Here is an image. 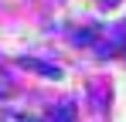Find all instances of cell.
Returning <instances> with one entry per match:
<instances>
[{
    "label": "cell",
    "instance_id": "obj_3",
    "mask_svg": "<svg viewBox=\"0 0 126 122\" xmlns=\"http://www.w3.org/2000/svg\"><path fill=\"white\" fill-rule=\"evenodd\" d=\"M0 122H38V119H27V115H17V112H3Z\"/></svg>",
    "mask_w": 126,
    "mask_h": 122
},
{
    "label": "cell",
    "instance_id": "obj_2",
    "mask_svg": "<svg viewBox=\"0 0 126 122\" xmlns=\"http://www.w3.org/2000/svg\"><path fill=\"white\" fill-rule=\"evenodd\" d=\"M72 119H75V109H72V102L58 105V112L51 115V122H72Z\"/></svg>",
    "mask_w": 126,
    "mask_h": 122
},
{
    "label": "cell",
    "instance_id": "obj_5",
    "mask_svg": "<svg viewBox=\"0 0 126 122\" xmlns=\"http://www.w3.org/2000/svg\"><path fill=\"white\" fill-rule=\"evenodd\" d=\"M3 92H7V85H0V95H3Z\"/></svg>",
    "mask_w": 126,
    "mask_h": 122
},
{
    "label": "cell",
    "instance_id": "obj_4",
    "mask_svg": "<svg viewBox=\"0 0 126 122\" xmlns=\"http://www.w3.org/2000/svg\"><path fill=\"white\" fill-rule=\"evenodd\" d=\"M95 41V31H82V34H75V44H92Z\"/></svg>",
    "mask_w": 126,
    "mask_h": 122
},
{
    "label": "cell",
    "instance_id": "obj_1",
    "mask_svg": "<svg viewBox=\"0 0 126 122\" xmlns=\"http://www.w3.org/2000/svg\"><path fill=\"white\" fill-rule=\"evenodd\" d=\"M21 64L31 68V71H41L48 78H62V68H58V64H48V61H38V58H21Z\"/></svg>",
    "mask_w": 126,
    "mask_h": 122
},
{
    "label": "cell",
    "instance_id": "obj_6",
    "mask_svg": "<svg viewBox=\"0 0 126 122\" xmlns=\"http://www.w3.org/2000/svg\"><path fill=\"white\" fill-rule=\"evenodd\" d=\"M102 3H109V7H112V3H116V0H102Z\"/></svg>",
    "mask_w": 126,
    "mask_h": 122
}]
</instances>
